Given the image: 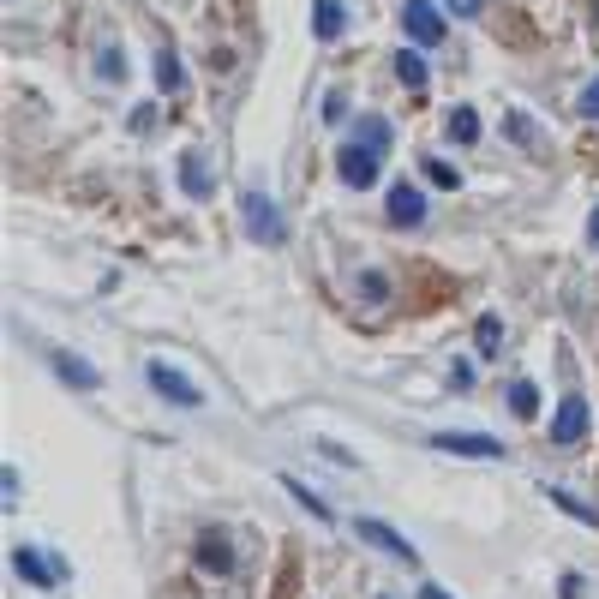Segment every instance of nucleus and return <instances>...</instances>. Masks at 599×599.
<instances>
[{
    "instance_id": "obj_1",
    "label": "nucleus",
    "mask_w": 599,
    "mask_h": 599,
    "mask_svg": "<svg viewBox=\"0 0 599 599\" xmlns=\"http://www.w3.org/2000/svg\"><path fill=\"white\" fill-rule=\"evenodd\" d=\"M240 216H246V234L264 240V246H276V240L288 234V228H282V210H276L264 192H246V198H240Z\"/></svg>"
},
{
    "instance_id": "obj_2",
    "label": "nucleus",
    "mask_w": 599,
    "mask_h": 599,
    "mask_svg": "<svg viewBox=\"0 0 599 599\" xmlns=\"http://www.w3.org/2000/svg\"><path fill=\"white\" fill-rule=\"evenodd\" d=\"M144 378H150V390H156V396H168L174 408H198V402H204V396H198V384H192L186 372H174L168 360H150V366H144Z\"/></svg>"
},
{
    "instance_id": "obj_3",
    "label": "nucleus",
    "mask_w": 599,
    "mask_h": 599,
    "mask_svg": "<svg viewBox=\"0 0 599 599\" xmlns=\"http://www.w3.org/2000/svg\"><path fill=\"white\" fill-rule=\"evenodd\" d=\"M432 450L444 456H474V462H504V444L486 432H432Z\"/></svg>"
},
{
    "instance_id": "obj_4",
    "label": "nucleus",
    "mask_w": 599,
    "mask_h": 599,
    "mask_svg": "<svg viewBox=\"0 0 599 599\" xmlns=\"http://www.w3.org/2000/svg\"><path fill=\"white\" fill-rule=\"evenodd\" d=\"M402 30H408L420 48H438V42H444V18H438L432 0H402Z\"/></svg>"
},
{
    "instance_id": "obj_5",
    "label": "nucleus",
    "mask_w": 599,
    "mask_h": 599,
    "mask_svg": "<svg viewBox=\"0 0 599 599\" xmlns=\"http://www.w3.org/2000/svg\"><path fill=\"white\" fill-rule=\"evenodd\" d=\"M354 534H360L366 546H378L384 558H396V564H414V558H420V552H414V540H402L390 522H372V516H366V522H354Z\"/></svg>"
},
{
    "instance_id": "obj_6",
    "label": "nucleus",
    "mask_w": 599,
    "mask_h": 599,
    "mask_svg": "<svg viewBox=\"0 0 599 599\" xmlns=\"http://www.w3.org/2000/svg\"><path fill=\"white\" fill-rule=\"evenodd\" d=\"M336 168H342V180L348 186H378V150H366V144H342V156H336Z\"/></svg>"
},
{
    "instance_id": "obj_7",
    "label": "nucleus",
    "mask_w": 599,
    "mask_h": 599,
    "mask_svg": "<svg viewBox=\"0 0 599 599\" xmlns=\"http://www.w3.org/2000/svg\"><path fill=\"white\" fill-rule=\"evenodd\" d=\"M588 432V402L582 396H564L558 414H552V444H576Z\"/></svg>"
},
{
    "instance_id": "obj_8",
    "label": "nucleus",
    "mask_w": 599,
    "mask_h": 599,
    "mask_svg": "<svg viewBox=\"0 0 599 599\" xmlns=\"http://www.w3.org/2000/svg\"><path fill=\"white\" fill-rule=\"evenodd\" d=\"M12 570H18L30 588H54V582H60V564H48L36 546H12Z\"/></svg>"
},
{
    "instance_id": "obj_9",
    "label": "nucleus",
    "mask_w": 599,
    "mask_h": 599,
    "mask_svg": "<svg viewBox=\"0 0 599 599\" xmlns=\"http://www.w3.org/2000/svg\"><path fill=\"white\" fill-rule=\"evenodd\" d=\"M390 222L396 228H420L426 222V192L420 186H390Z\"/></svg>"
},
{
    "instance_id": "obj_10",
    "label": "nucleus",
    "mask_w": 599,
    "mask_h": 599,
    "mask_svg": "<svg viewBox=\"0 0 599 599\" xmlns=\"http://www.w3.org/2000/svg\"><path fill=\"white\" fill-rule=\"evenodd\" d=\"M342 24H348L342 0H318V6H312V36H318V42H336V36H342Z\"/></svg>"
},
{
    "instance_id": "obj_11",
    "label": "nucleus",
    "mask_w": 599,
    "mask_h": 599,
    "mask_svg": "<svg viewBox=\"0 0 599 599\" xmlns=\"http://www.w3.org/2000/svg\"><path fill=\"white\" fill-rule=\"evenodd\" d=\"M396 78H402L408 90H426V78H432V66H426V60H420L414 48H402V54H396Z\"/></svg>"
},
{
    "instance_id": "obj_12",
    "label": "nucleus",
    "mask_w": 599,
    "mask_h": 599,
    "mask_svg": "<svg viewBox=\"0 0 599 599\" xmlns=\"http://www.w3.org/2000/svg\"><path fill=\"white\" fill-rule=\"evenodd\" d=\"M180 84H186V66H180V54H168V48H162V54H156V90H162V96H174Z\"/></svg>"
},
{
    "instance_id": "obj_13",
    "label": "nucleus",
    "mask_w": 599,
    "mask_h": 599,
    "mask_svg": "<svg viewBox=\"0 0 599 599\" xmlns=\"http://www.w3.org/2000/svg\"><path fill=\"white\" fill-rule=\"evenodd\" d=\"M54 372H60L66 384H78V390H96V384H102V372H96V366H84V360H72V354H60V360H54Z\"/></svg>"
},
{
    "instance_id": "obj_14",
    "label": "nucleus",
    "mask_w": 599,
    "mask_h": 599,
    "mask_svg": "<svg viewBox=\"0 0 599 599\" xmlns=\"http://www.w3.org/2000/svg\"><path fill=\"white\" fill-rule=\"evenodd\" d=\"M444 126H450V138H456V144H474V138H480V114H474V108H450V114H444Z\"/></svg>"
},
{
    "instance_id": "obj_15",
    "label": "nucleus",
    "mask_w": 599,
    "mask_h": 599,
    "mask_svg": "<svg viewBox=\"0 0 599 599\" xmlns=\"http://www.w3.org/2000/svg\"><path fill=\"white\" fill-rule=\"evenodd\" d=\"M510 414H516V420H534V414H540V390H534L528 378L510 384Z\"/></svg>"
},
{
    "instance_id": "obj_16",
    "label": "nucleus",
    "mask_w": 599,
    "mask_h": 599,
    "mask_svg": "<svg viewBox=\"0 0 599 599\" xmlns=\"http://www.w3.org/2000/svg\"><path fill=\"white\" fill-rule=\"evenodd\" d=\"M546 498L564 510V516H576V522H588V528H599V510L594 504H582V498H570V492H558V486H546Z\"/></svg>"
},
{
    "instance_id": "obj_17",
    "label": "nucleus",
    "mask_w": 599,
    "mask_h": 599,
    "mask_svg": "<svg viewBox=\"0 0 599 599\" xmlns=\"http://www.w3.org/2000/svg\"><path fill=\"white\" fill-rule=\"evenodd\" d=\"M354 144H366V150H378V156H384V150H390V126H384L378 114H366V120H360V138H354Z\"/></svg>"
},
{
    "instance_id": "obj_18",
    "label": "nucleus",
    "mask_w": 599,
    "mask_h": 599,
    "mask_svg": "<svg viewBox=\"0 0 599 599\" xmlns=\"http://www.w3.org/2000/svg\"><path fill=\"white\" fill-rule=\"evenodd\" d=\"M180 186H186L192 198H204V192H210V174H204V162H198V156H180Z\"/></svg>"
},
{
    "instance_id": "obj_19",
    "label": "nucleus",
    "mask_w": 599,
    "mask_h": 599,
    "mask_svg": "<svg viewBox=\"0 0 599 599\" xmlns=\"http://www.w3.org/2000/svg\"><path fill=\"white\" fill-rule=\"evenodd\" d=\"M198 564H204V570H216V576H222V570H228V564H234V558H228V546H222V540H204V546H198Z\"/></svg>"
},
{
    "instance_id": "obj_20",
    "label": "nucleus",
    "mask_w": 599,
    "mask_h": 599,
    "mask_svg": "<svg viewBox=\"0 0 599 599\" xmlns=\"http://www.w3.org/2000/svg\"><path fill=\"white\" fill-rule=\"evenodd\" d=\"M96 66H102V78H108V84H114V78H126V54H120L114 42H108V48L96 54Z\"/></svg>"
},
{
    "instance_id": "obj_21",
    "label": "nucleus",
    "mask_w": 599,
    "mask_h": 599,
    "mask_svg": "<svg viewBox=\"0 0 599 599\" xmlns=\"http://www.w3.org/2000/svg\"><path fill=\"white\" fill-rule=\"evenodd\" d=\"M498 336H504V324H498V318L486 312V318H480V330H474V342H480V354H498Z\"/></svg>"
},
{
    "instance_id": "obj_22",
    "label": "nucleus",
    "mask_w": 599,
    "mask_h": 599,
    "mask_svg": "<svg viewBox=\"0 0 599 599\" xmlns=\"http://www.w3.org/2000/svg\"><path fill=\"white\" fill-rule=\"evenodd\" d=\"M420 168H426V180H432V186H456V168H450L444 156H426Z\"/></svg>"
},
{
    "instance_id": "obj_23",
    "label": "nucleus",
    "mask_w": 599,
    "mask_h": 599,
    "mask_svg": "<svg viewBox=\"0 0 599 599\" xmlns=\"http://www.w3.org/2000/svg\"><path fill=\"white\" fill-rule=\"evenodd\" d=\"M282 486H288V492H294V498H300V504H306V510L318 516V522H330V504H318V498H312V492H306L300 480H282Z\"/></svg>"
},
{
    "instance_id": "obj_24",
    "label": "nucleus",
    "mask_w": 599,
    "mask_h": 599,
    "mask_svg": "<svg viewBox=\"0 0 599 599\" xmlns=\"http://www.w3.org/2000/svg\"><path fill=\"white\" fill-rule=\"evenodd\" d=\"M576 108H582V120H599V78L582 90V102H576Z\"/></svg>"
},
{
    "instance_id": "obj_25",
    "label": "nucleus",
    "mask_w": 599,
    "mask_h": 599,
    "mask_svg": "<svg viewBox=\"0 0 599 599\" xmlns=\"http://www.w3.org/2000/svg\"><path fill=\"white\" fill-rule=\"evenodd\" d=\"M444 6H450L456 18H474V12H486V0H444Z\"/></svg>"
},
{
    "instance_id": "obj_26",
    "label": "nucleus",
    "mask_w": 599,
    "mask_h": 599,
    "mask_svg": "<svg viewBox=\"0 0 599 599\" xmlns=\"http://www.w3.org/2000/svg\"><path fill=\"white\" fill-rule=\"evenodd\" d=\"M342 108H348V102H342V90H330V96H324V120H342Z\"/></svg>"
},
{
    "instance_id": "obj_27",
    "label": "nucleus",
    "mask_w": 599,
    "mask_h": 599,
    "mask_svg": "<svg viewBox=\"0 0 599 599\" xmlns=\"http://www.w3.org/2000/svg\"><path fill=\"white\" fill-rule=\"evenodd\" d=\"M0 486H6V510H18V474H12V468L0 474Z\"/></svg>"
},
{
    "instance_id": "obj_28",
    "label": "nucleus",
    "mask_w": 599,
    "mask_h": 599,
    "mask_svg": "<svg viewBox=\"0 0 599 599\" xmlns=\"http://www.w3.org/2000/svg\"><path fill=\"white\" fill-rule=\"evenodd\" d=\"M564 599H582V576H564Z\"/></svg>"
},
{
    "instance_id": "obj_29",
    "label": "nucleus",
    "mask_w": 599,
    "mask_h": 599,
    "mask_svg": "<svg viewBox=\"0 0 599 599\" xmlns=\"http://www.w3.org/2000/svg\"><path fill=\"white\" fill-rule=\"evenodd\" d=\"M420 599H450V594H444L438 582H426V588H420Z\"/></svg>"
},
{
    "instance_id": "obj_30",
    "label": "nucleus",
    "mask_w": 599,
    "mask_h": 599,
    "mask_svg": "<svg viewBox=\"0 0 599 599\" xmlns=\"http://www.w3.org/2000/svg\"><path fill=\"white\" fill-rule=\"evenodd\" d=\"M588 240H594V246H599V210H594V222H588Z\"/></svg>"
}]
</instances>
